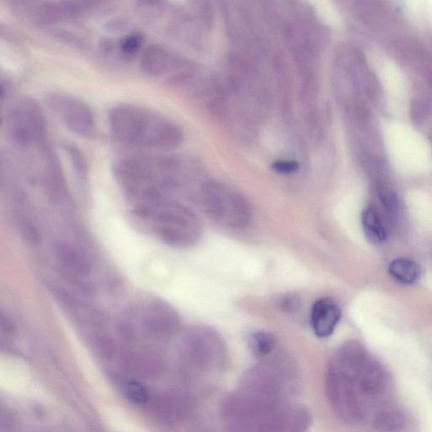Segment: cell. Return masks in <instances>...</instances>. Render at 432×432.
Instances as JSON below:
<instances>
[{
    "label": "cell",
    "instance_id": "6da1fadb",
    "mask_svg": "<svg viewBox=\"0 0 432 432\" xmlns=\"http://www.w3.org/2000/svg\"><path fill=\"white\" fill-rule=\"evenodd\" d=\"M109 127L119 141L145 148L173 149L182 140L177 124L154 110L137 104L114 107L109 114Z\"/></svg>",
    "mask_w": 432,
    "mask_h": 432
},
{
    "label": "cell",
    "instance_id": "7a4b0ae2",
    "mask_svg": "<svg viewBox=\"0 0 432 432\" xmlns=\"http://www.w3.org/2000/svg\"><path fill=\"white\" fill-rule=\"evenodd\" d=\"M135 213L140 220L153 222L156 235L168 246L185 248L200 240L199 220L185 205L163 199L154 203H140Z\"/></svg>",
    "mask_w": 432,
    "mask_h": 432
},
{
    "label": "cell",
    "instance_id": "3957f363",
    "mask_svg": "<svg viewBox=\"0 0 432 432\" xmlns=\"http://www.w3.org/2000/svg\"><path fill=\"white\" fill-rule=\"evenodd\" d=\"M180 356L188 369L199 374L222 371L228 360L224 340L206 326H195L187 330L182 339Z\"/></svg>",
    "mask_w": 432,
    "mask_h": 432
},
{
    "label": "cell",
    "instance_id": "277c9868",
    "mask_svg": "<svg viewBox=\"0 0 432 432\" xmlns=\"http://www.w3.org/2000/svg\"><path fill=\"white\" fill-rule=\"evenodd\" d=\"M200 202L205 214L224 227L239 229L250 222L252 212L245 197L218 183L202 188Z\"/></svg>",
    "mask_w": 432,
    "mask_h": 432
},
{
    "label": "cell",
    "instance_id": "5b68a950",
    "mask_svg": "<svg viewBox=\"0 0 432 432\" xmlns=\"http://www.w3.org/2000/svg\"><path fill=\"white\" fill-rule=\"evenodd\" d=\"M6 127L15 143L21 147L46 143L47 121L39 104L34 99L21 98L8 110Z\"/></svg>",
    "mask_w": 432,
    "mask_h": 432
},
{
    "label": "cell",
    "instance_id": "8992f818",
    "mask_svg": "<svg viewBox=\"0 0 432 432\" xmlns=\"http://www.w3.org/2000/svg\"><path fill=\"white\" fill-rule=\"evenodd\" d=\"M325 391L339 419L350 425L359 424L364 420V404L356 385L330 364L326 372Z\"/></svg>",
    "mask_w": 432,
    "mask_h": 432
},
{
    "label": "cell",
    "instance_id": "52a82bcc",
    "mask_svg": "<svg viewBox=\"0 0 432 432\" xmlns=\"http://www.w3.org/2000/svg\"><path fill=\"white\" fill-rule=\"evenodd\" d=\"M47 103L68 130L80 136H89L95 130L93 110L80 98L62 93L49 94Z\"/></svg>",
    "mask_w": 432,
    "mask_h": 432
},
{
    "label": "cell",
    "instance_id": "ba28073f",
    "mask_svg": "<svg viewBox=\"0 0 432 432\" xmlns=\"http://www.w3.org/2000/svg\"><path fill=\"white\" fill-rule=\"evenodd\" d=\"M96 3L85 1H20L15 7L36 24L48 25L73 19L93 10Z\"/></svg>",
    "mask_w": 432,
    "mask_h": 432
},
{
    "label": "cell",
    "instance_id": "9c48e42d",
    "mask_svg": "<svg viewBox=\"0 0 432 432\" xmlns=\"http://www.w3.org/2000/svg\"><path fill=\"white\" fill-rule=\"evenodd\" d=\"M142 323L147 332L163 338L178 332L180 319L178 312L167 302L155 301L146 307Z\"/></svg>",
    "mask_w": 432,
    "mask_h": 432
},
{
    "label": "cell",
    "instance_id": "30bf717a",
    "mask_svg": "<svg viewBox=\"0 0 432 432\" xmlns=\"http://www.w3.org/2000/svg\"><path fill=\"white\" fill-rule=\"evenodd\" d=\"M341 318V311L332 299L322 298L316 302L311 312L312 328L317 336H330L336 329Z\"/></svg>",
    "mask_w": 432,
    "mask_h": 432
},
{
    "label": "cell",
    "instance_id": "8fae6325",
    "mask_svg": "<svg viewBox=\"0 0 432 432\" xmlns=\"http://www.w3.org/2000/svg\"><path fill=\"white\" fill-rule=\"evenodd\" d=\"M179 61L170 50L154 44L145 50L140 59V68L146 75L160 76L176 68Z\"/></svg>",
    "mask_w": 432,
    "mask_h": 432
},
{
    "label": "cell",
    "instance_id": "7c38bea8",
    "mask_svg": "<svg viewBox=\"0 0 432 432\" xmlns=\"http://www.w3.org/2000/svg\"><path fill=\"white\" fill-rule=\"evenodd\" d=\"M388 385V376L379 363L371 360L356 381L361 396L375 398L384 394Z\"/></svg>",
    "mask_w": 432,
    "mask_h": 432
},
{
    "label": "cell",
    "instance_id": "4fadbf2b",
    "mask_svg": "<svg viewBox=\"0 0 432 432\" xmlns=\"http://www.w3.org/2000/svg\"><path fill=\"white\" fill-rule=\"evenodd\" d=\"M56 257L61 267L71 277H86L91 272L89 260L75 247L61 243L56 247Z\"/></svg>",
    "mask_w": 432,
    "mask_h": 432
},
{
    "label": "cell",
    "instance_id": "5bb4252c",
    "mask_svg": "<svg viewBox=\"0 0 432 432\" xmlns=\"http://www.w3.org/2000/svg\"><path fill=\"white\" fill-rule=\"evenodd\" d=\"M191 408L190 399L180 394H170L159 399L160 415L169 421L183 419Z\"/></svg>",
    "mask_w": 432,
    "mask_h": 432
},
{
    "label": "cell",
    "instance_id": "9a60e30c",
    "mask_svg": "<svg viewBox=\"0 0 432 432\" xmlns=\"http://www.w3.org/2000/svg\"><path fill=\"white\" fill-rule=\"evenodd\" d=\"M406 425V417L398 408L391 406L380 408L372 417V426L379 432H398Z\"/></svg>",
    "mask_w": 432,
    "mask_h": 432
},
{
    "label": "cell",
    "instance_id": "2e32d148",
    "mask_svg": "<svg viewBox=\"0 0 432 432\" xmlns=\"http://www.w3.org/2000/svg\"><path fill=\"white\" fill-rule=\"evenodd\" d=\"M391 277L404 284H411L417 282L421 269L415 262L407 259H395L389 267Z\"/></svg>",
    "mask_w": 432,
    "mask_h": 432
},
{
    "label": "cell",
    "instance_id": "e0dca14e",
    "mask_svg": "<svg viewBox=\"0 0 432 432\" xmlns=\"http://www.w3.org/2000/svg\"><path fill=\"white\" fill-rule=\"evenodd\" d=\"M362 225L367 237L372 242H384L387 233L379 215L374 209H366L362 214Z\"/></svg>",
    "mask_w": 432,
    "mask_h": 432
},
{
    "label": "cell",
    "instance_id": "ac0fdd59",
    "mask_svg": "<svg viewBox=\"0 0 432 432\" xmlns=\"http://www.w3.org/2000/svg\"><path fill=\"white\" fill-rule=\"evenodd\" d=\"M250 346L256 355L266 357L274 352L277 340L271 334L257 332L251 335Z\"/></svg>",
    "mask_w": 432,
    "mask_h": 432
},
{
    "label": "cell",
    "instance_id": "d6986e66",
    "mask_svg": "<svg viewBox=\"0 0 432 432\" xmlns=\"http://www.w3.org/2000/svg\"><path fill=\"white\" fill-rule=\"evenodd\" d=\"M18 232L26 245L36 246L39 245L40 233L34 223L29 220L20 219L17 223Z\"/></svg>",
    "mask_w": 432,
    "mask_h": 432
},
{
    "label": "cell",
    "instance_id": "ffe728a7",
    "mask_svg": "<svg viewBox=\"0 0 432 432\" xmlns=\"http://www.w3.org/2000/svg\"><path fill=\"white\" fill-rule=\"evenodd\" d=\"M124 394L130 401L138 404L149 401L150 395L143 385L136 381H130L124 387Z\"/></svg>",
    "mask_w": 432,
    "mask_h": 432
},
{
    "label": "cell",
    "instance_id": "44dd1931",
    "mask_svg": "<svg viewBox=\"0 0 432 432\" xmlns=\"http://www.w3.org/2000/svg\"><path fill=\"white\" fill-rule=\"evenodd\" d=\"M94 351L102 359H111L114 355L115 346L113 340L107 335H100L93 340Z\"/></svg>",
    "mask_w": 432,
    "mask_h": 432
},
{
    "label": "cell",
    "instance_id": "7402d4cb",
    "mask_svg": "<svg viewBox=\"0 0 432 432\" xmlns=\"http://www.w3.org/2000/svg\"><path fill=\"white\" fill-rule=\"evenodd\" d=\"M143 43V36L140 34H131L121 40L119 48L123 54L130 56L140 51Z\"/></svg>",
    "mask_w": 432,
    "mask_h": 432
},
{
    "label": "cell",
    "instance_id": "603a6c76",
    "mask_svg": "<svg viewBox=\"0 0 432 432\" xmlns=\"http://www.w3.org/2000/svg\"><path fill=\"white\" fill-rule=\"evenodd\" d=\"M53 296L57 299L58 302L61 305L66 307V309H75L78 305L77 300L75 297L61 287H52Z\"/></svg>",
    "mask_w": 432,
    "mask_h": 432
},
{
    "label": "cell",
    "instance_id": "cb8c5ba5",
    "mask_svg": "<svg viewBox=\"0 0 432 432\" xmlns=\"http://www.w3.org/2000/svg\"><path fill=\"white\" fill-rule=\"evenodd\" d=\"M381 201L390 215L396 214L398 205L396 196L389 188L381 187L379 190Z\"/></svg>",
    "mask_w": 432,
    "mask_h": 432
},
{
    "label": "cell",
    "instance_id": "d4e9b609",
    "mask_svg": "<svg viewBox=\"0 0 432 432\" xmlns=\"http://www.w3.org/2000/svg\"><path fill=\"white\" fill-rule=\"evenodd\" d=\"M272 167L274 171L279 173L291 174L297 171L299 165L293 160H279V162H275Z\"/></svg>",
    "mask_w": 432,
    "mask_h": 432
},
{
    "label": "cell",
    "instance_id": "484cf974",
    "mask_svg": "<svg viewBox=\"0 0 432 432\" xmlns=\"http://www.w3.org/2000/svg\"><path fill=\"white\" fill-rule=\"evenodd\" d=\"M0 328H1L2 333L4 334L12 335L15 334V323L8 315L4 314L0 315Z\"/></svg>",
    "mask_w": 432,
    "mask_h": 432
},
{
    "label": "cell",
    "instance_id": "4316f807",
    "mask_svg": "<svg viewBox=\"0 0 432 432\" xmlns=\"http://www.w3.org/2000/svg\"><path fill=\"white\" fill-rule=\"evenodd\" d=\"M284 309L287 312H295L298 309V300L295 297H289L284 302Z\"/></svg>",
    "mask_w": 432,
    "mask_h": 432
}]
</instances>
